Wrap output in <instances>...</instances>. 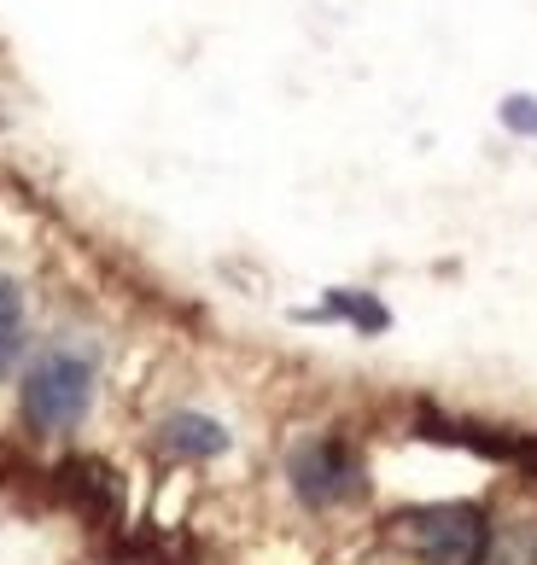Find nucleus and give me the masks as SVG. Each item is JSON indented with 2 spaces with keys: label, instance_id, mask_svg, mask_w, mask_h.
I'll return each mask as SVG.
<instances>
[{
  "label": "nucleus",
  "instance_id": "nucleus-8",
  "mask_svg": "<svg viewBox=\"0 0 537 565\" xmlns=\"http://www.w3.org/2000/svg\"><path fill=\"white\" fill-rule=\"evenodd\" d=\"M503 129L537 135V99H531V94H508V99H503Z\"/></svg>",
  "mask_w": 537,
  "mask_h": 565
},
{
  "label": "nucleus",
  "instance_id": "nucleus-9",
  "mask_svg": "<svg viewBox=\"0 0 537 565\" xmlns=\"http://www.w3.org/2000/svg\"><path fill=\"white\" fill-rule=\"evenodd\" d=\"M0 122H7V117H0Z\"/></svg>",
  "mask_w": 537,
  "mask_h": 565
},
{
  "label": "nucleus",
  "instance_id": "nucleus-4",
  "mask_svg": "<svg viewBox=\"0 0 537 565\" xmlns=\"http://www.w3.org/2000/svg\"><path fill=\"white\" fill-rule=\"evenodd\" d=\"M53 495L65 501L71 513L88 519V525H117V513H123L117 472L106 467V460H94V455H76V460H65V467L53 472Z\"/></svg>",
  "mask_w": 537,
  "mask_h": 565
},
{
  "label": "nucleus",
  "instance_id": "nucleus-7",
  "mask_svg": "<svg viewBox=\"0 0 537 565\" xmlns=\"http://www.w3.org/2000/svg\"><path fill=\"white\" fill-rule=\"evenodd\" d=\"M322 316H345V321H357L362 332H380L386 327V309L375 298H362V291H334V303H327Z\"/></svg>",
  "mask_w": 537,
  "mask_h": 565
},
{
  "label": "nucleus",
  "instance_id": "nucleus-1",
  "mask_svg": "<svg viewBox=\"0 0 537 565\" xmlns=\"http://www.w3.org/2000/svg\"><path fill=\"white\" fill-rule=\"evenodd\" d=\"M88 403H94V355H88V350L53 344V350L24 373V420H30V431H41V437L82 426Z\"/></svg>",
  "mask_w": 537,
  "mask_h": 565
},
{
  "label": "nucleus",
  "instance_id": "nucleus-5",
  "mask_svg": "<svg viewBox=\"0 0 537 565\" xmlns=\"http://www.w3.org/2000/svg\"><path fill=\"white\" fill-rule=\"evenodd\" d=\"M158 444L170 455H181V460H217V455H229L234 437H229L222 420H211V414L181 408V414H170V420L158 426Z\"/></svg>",
  "mask_w": 537,
  "mask_h": 565
},
{
  "label": "nucleus",
  "instance_id": "nucleus-3",
  "mask_svg": "<svg viewBox=\"0 0 537 565\" xmlns=\"http://www.w3.org/2000/svg\"><path fill=\"white\" fill-rule=\"evenodd\" d=\"M286 478H293V495L304 501V508H345V501H357L368 490L362 478V460L357 449L345 444V437H309V444L293 449V460H286Z\"/></svg>",
  "mask_w": 537,
  "mask_h": 565
},
{
  "label": "nucleus",
  "instance_id": "nucleus-6",
  "mask_svg": "<svg viewBox=\"0 0 537 565\" xmlns=\"http://www.w3.org/2000/svg\"><path fill=\"white\" fill-rule=\"evenodd\" d=\"M18 355H24V291L0 275V380L18 367Z\"/></svg>",
  "mask_w": 537,
  "mask_h": 565
},
{
  "label": "nucleus",
  "instance_id": "nucleus-2",
  "mask_svg": "<svg viewBox=\"0 0 537 565\" xmlns=\"http://www.w3.org/2000/svg\"><path fill=\"white\" fill-rule=\"evenodd\" d=\"M398 536L421 565H480L485 554V513L467 501H444V508H415L398 519Z\"/></svg>",
  "mask_w": 537,
  "mask_h": 565
}]
</instances>
